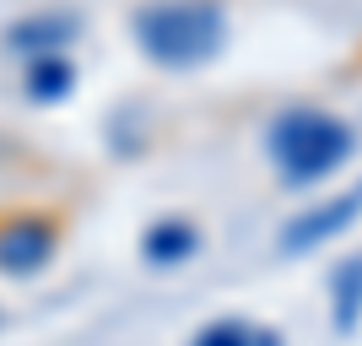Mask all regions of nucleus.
I'll return each instance as SVG.
<instances>
[{"instance_id": "7", "label": "nucleus", "mask_w": 362, "mask_h": 346, "mask_svg": "<svg viewBox=\"0 0 362 346\" xmlns=\"http://www.w3.org/2000/svg\"><path fill=\"white\" fill-rule=\"evenodd\" d=\"M195 346H281V341H276V330L249 325V319H216L195 335Z\"/></svg>"}, {"instance_id": "4", "label": "nucleus", "mask_w": 362, "mask_h": 346, "mask_svg": "<svg viewBox=\"0 0 362 346\" xmlns=\"http://www.w3.org/2000/svg\"><path fill=\"white\" fill-rule=\"evenodd\" d=\"M362 217V184H351V190H341V195H330L325 206H314V211H303L298 222L281 233V249H319V243H330L335 233H346L351 222Z\"/></svg>"}, {"instance_id": "8", "label": "nucleus", "mask_w": 362, "mask_h": 346, "mask_svg": "<svg viewBox=\"0 0 362 346\" xmlns=\"http://www.w3.org/2000/svg\"><path fill=\"white\" fill-rule=\"evenodd\" d=\"M357 319H362V255H351L335 271V325L357 330Z\"/></svg>"}, {"instance_id": "2", "label": "nucleus", "mask_w": 362, "mask_h": 346, "mask_svg": "<svg viewBox=\"0 0 362 346\" xmlns=\"http://www.w3.org/2000/svg\"><path fill=\"white\" fill-rule=\"evenodd\" d=\"M357 136L346 120H335L325 108H287L271 125V163L281 168L287 184H314L351 157Z\"/></svg>"}, {"instance_id": "9", "label": "nucleus", "mask_w": 362, "mask_h": 346, "mask_svg": "<svg viewBox=\"0 0 362 346\" xmlns=\"http://www.w3.org/2000/svg\"><path fill=\"white\" fill-rule=\"evenodd\" d=\"M65 81H71V60H60V54H44V60L28 71V87L33 98H60Z\"/></svg>"}, {"instance_id": "6", "label": "nucleus", "mask_w": 362, "mask_h": 346, "mask_svg": "<svg viewBox=\"0 0 362 346\" xmlns=\"http://www.w3.org/2000/svg\"><path fill=\"white\" fill-rule=\"evenodd\" d=\"M71 28H76V22H71L65 11L28 16V22H16V28H11V49H28V54H38V60H44V54H54V49L71 38Z\"/></svg>"}, {"instance_id": "1", "label": "nucleus", "mask_w": 362, "mask_h": 346, "mask_svg": "<svg viewBox=\"0 0 362 346\" xmlns=\"http://www.w3.org/2000/svg\"><path fill=\"white\" fill-rule=\"evenodd\" d=\"M227 38V16L216 0H146L136 11V44L146 60L168 71L206 65Z\"/></svg>"}, {"instance_id": "5", "label": "nucleus", "mask_w": 362, "mask_h": 346, "mask_svg": "<svg viewBox=\"0 0 362 346\" xmlns=\"http://www.w3.org/2000/svg\"><path fill=\"white\" fill-rule=\"evenodd\" d=\"M195 243H200L195 227L184 222V217H168V222H157L146 238H141V249H146L151 265H179V260L195 255Z\"/></svg>"}, {"instance_id": "3", "label": "nucleus", "mask_w": 362, "mask_h": 346, "mask_svg": "<svg viewBox=\"0 0 362 346\" xmlns=\"http://www.w3.org/2000/svg\"><path fill=\"white\" fill-rule=\"evenodd\" d=\"M65 243L54 211H0V276H38Z\"/></svg>"}]
</instances>
